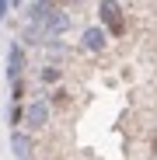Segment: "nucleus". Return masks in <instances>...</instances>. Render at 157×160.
<instances>
[{"instance_id":"f257e3e1","label":"nucleus","mask_w":157,"mask_h":160,"mask_svg":"<svg viewBox=\"0 0 157 160\" xmlns=\"http://www.w3.org/2000/svg\"><path fill=\"white\" fill-rule=\"evenodd\" d=\"M98 18L105 24V32L108 35H126V18H122V7H119V0H101L98 4Z\"/></svg>"},{"instance_id":"f03ea898","label":"nucleus","mask_w":157,"mask_h":160,"mask_svg":"<svg viewBox=\"0 0 157 160\" xmlns=\"http://www.w3.org/2000/svg\"><path fill=\"white\" fill-rule=\"evenodd\" d=\"M45 122H49V101H45V98H35V101L24 104V112H21V125L28 129V132H39Z\"/></svg>"},{"instance_id":"7ed1b4c3","label":"nucleus","mask_w":157,"mask_h":160,"mask_svg":"<svg viewBox=\"0 0 157 160\" xmlns=\"http://www.w3.org/2000/svg\"><path fill=\"white\" fill-rule=\"evenodd\" d=\"M11 153L18 160H32L35 153V139L28 136V132H21V129H11Z\"/></svg>"},{"instance_id":"20e7f679","label":"nucleus","mask_w":157,"mask_h":160,"mask_svg":"<svg viewBox=\"0 0 157 160\" xmlns=\"http://www.w3.org/2000/svg\"><path fill=\"white\" fill-rule=\"evenodd\" d=\"M21 73H24V45L11 42L7 45V80H18Z\"/></svg>"},{"instance_id":"39448f33","label":"nucleus","mask_w":157,"mask_h":160,"mask_svg":"<svg viewBox=\"0 0 157 160\" xmlns=\"http://www.w3.org/2000/svg\"><path fill=\"white\" fill-rule=\"evenodd\" d=\"M105 42H108V32H105L101 24H91V28H84V35H81V45L87 52H101Z\"/></svg>"},{"instance_id":"423d86ee","label":"nucleus","mask_w":157,"mask_h":160,"mask_svg":"<svg viewBox=\"0 0 157 160\" xmlns=\"http://www.w3.org/2000/svg\"><path fill=\"white\" fill-rule=\"evenodd\" d=\"M52 11H56V0H32L28 11H24V18L35 21V24H45V18H49Z\"/></svg>"},{"instance_id":"0eeeda50","label":"nucleus","mask_w":157,"mask_h":160,"mask_svg":"<svg viewBox=\"0 0 157 160\" xmlns=\"http://www.w3.org/2000/svg\"><path fill=\"white\" fill-rule=\"evenodd\" d=\"M21 42H24V45H42V42H45V32H42V24H35V21H28V28H24V35H21Z\"/></svg>"},{"instance_id":"6e6552de","label":"nucleus","mask_w":157,"mask_h":160,"mask_svg":"<svg viewBox=\"0 0 157 160\" xmlns=\"http://www.w3.org/2000/svg\"><path fill=\"white\" fill-rule=\"evenodd\" d=\"M63 80V70L60 66H42L39 70V84H60Z\"/></svg>"},{"instance_id":"1a4fd4ad","label":"nucleus","mask_w":157,"mask_h":160,"mask_svg":"<svg viewBox=\"0 0 157 160\" xmlns=\"http://www.w3.org/2000/svg\"><path fill=\"white\" fill-rule=\"evenodd\" d=\"M21 112H24V108H21V101H11V112H7L11 129H18V125H21Z\"/></svg>"},{"instance_id":"9d476101","label":"nucleus","mask_w":157,"mask_h":160,"mask_svg":"<svg viewBox=\"0 0 157 160\" xmlns=\"http://www.w3.org/2000/svg\"><path fill=\"white\" fill-rule=\"evenodd\" d=\"M24 98V80L18 77V80H11V101H21Z\"/></svg>"},{"instance_id":"9b49d317","label":"nucleus","mask_w":157,"mask_h":160,"mask_svg":"<svg viewBox=\"0 0 157 160\" xmlns=\"http://www.w3.org/2000/svg\"><path fill=\"white\" fill-rule=\"evenodd\" d=\"M52 101H56V104H66L70 98H66V91H56V94H52Z\"/></svg>"},{"instance_id":"f8f14e48","label":"nucleus","mask_w":157,"mask_h":160,"mask_svg":"<svg viewBox=\"0 0 157 160\" xmlns=\"http://www.w3.org/2000/svg\"><path fill=\"white\" fill-rule=\"evenodd\" d=\"M7 11H11V4H7V0H0V21L7 18Z\"/></svg>"}]
</instances>
